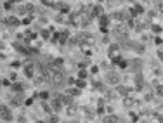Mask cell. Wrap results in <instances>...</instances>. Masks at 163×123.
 <instances>
[{"instance_id":"6da1fadb","label":"cell","mask_w":163,"mask_h":123,"mask_svg":"<svg viewBox=\"0 0 163 123\" xmlns=\"http://www.w3.org/2000/svg\"><path fill=\"white\" fill-rule=\"evenodd\" d=\"M104 80H106V83H109V85H120V75H118V71H106V75H104Z\"/></svg>"},{"instance_id":"7a4b0ae2","label":"cell","mask_w":163,"mask_h":123,"mask_svg":"<svg viewBox=\"0 0 163 123\" xmlns=\"http://www.w3.org/2000/svg\"><path fill=\"white\" fill-rule=\"evenodd\" d=\"M23 75H24V78H28V80H33V78H35V76H36L35 64H31V62L24 64V66H23Z\"/></svg>"},{"instance_id":"3957f363","label":"cell","mask_w":163,"mask_h":123,"mask_svg":"<svg viewBox=\"0 0 163 123\" xmlns=\"http://www.w3.org/2000/svg\"><path fill=\"white\" fill-rule=\"evenodd\" d=\"M12 120H14V116H12V111H11V106L2 104V121L4 123H11Z\"/></svg>"},{"instance_id":"277c9868","label":"cell","mask_w":163,"mask_h":123,"mask_svg":"<svg viewBox=\"0 0 163 123\" xmlns=\"http://www.w3.org/2000/svg\"><path fill=\"white\" fill-rule=\"evenodd\" d=\"M4 24H7L11 28H18L23 24V21L19 18H16V16H9V18H4Z\"/></svg>"},{"instance_id":"5b68a950","label":"cell","mask_w":163,"mask_h":123,"mask_svg":"<svg viewBox=\"0 0 163 123\" xmlns=\"http://www.w3.org/2000/svg\"><path fill=\"white\" fill-rule=\"evenodd\" d=\"M50 106H52L54 113H58V114H59V111H61L62 108H64V104H62V101H61V99H59L58 95H56V97H52V99H50Z\"/></svg>"},{"instance_id":"8992f818","label":"cell","mask_w":163,"mask_h":123,"mask_svg":"<svg viewBox=\"0 0 163 123\" xmlns=\"http://www.w3.org/2000/svg\"><path fill=\"white\" fill-rule=\"evenodd\" d=\"M116 94H118V95H122V97H127V95H130V92H132V88H128V87H125V85H116Z\"/></svg>"},{"instance_id":"52a82bcc","label":"cell","mask_w":163,"mask_h":123,"mask_svg":"<svg viewBox=\"0 0 163 123\" xmlns=\"http://www.w3.org/2000/svg\"><path fill=\"white\" fill-rule=\"evenodd\" d=\"M11 90H12L14 94H23V90H24V83H23L21 80H18V82H12V85H11Z\"/></svg>"},{"instance_id":"ba28073f","label":"cell","mask_w":163,"mask_h":123,"mask_svg":"<svg viewBox=\"0 0 163 123\" xmlns=\"http://www.w3.org/2000/svg\"><path fill=\"white\" fill-rule=\"evenodd\" d=\"M101 16H104V7L102 4H96L92 7V18H101Z\"/></svg>"},{"instance_id":"9c48e42d","label":"cell","mask_w":163,"mask_h":123,"mask_svg":"<svg viewBox=\"0 0 163 123\" xmlns=\"http://www.w3.org/2000/svg\"><path fill=\"white\" fill-rule=\"evenodd\" d=\"M56 9H58L61 14H70L71 12V5L66 4V2H59V4L56 5Z\"/></svg>"},{"instance_id":"30bf717a","label":"cell","mask_w":163,"mask_h":123,"mask_svg":"<svg viewBox=\"0 0 163 123\" xmlns=\"http://www.w3.org/2000/svg\"><path fill=\"white\" fill-rule=\"evenodd\" d=\"M66 94H70L71 97H80V95H82V88H78V87H68L66 88Z\"/></svg>"},{"instance_id":"8fae6325","label":"cell","mask_w":163,"mask_h":123,"mask_svg":"<svg viewBox=\"0 0 163 123\" xmlns=\"http://www.w3.org/2000/svg\"><path fill=\"white\" fill-rule=\"evenodd\" d=\"M68 38H70V30H62L61 33H59V44L61 45L68 44Z\"/></svg>"},{"instance_id":"7c38bea8","label":"cell","mask_w":163,"mask_h":123,"mask_svg":"<svg viewBox=\"0 0 163 123\" xmlns=\"http://www.w3.org/2000/svg\"><path fill=\"white\" fill-rule=\"evenodd\" d=\"M38 99L42 102H50V92H47V90H42V92H38Z\"/></svg>"},{"instance_id":"4fadbf2b","label":"cell","mask_w":163,"mask_h":123,"mask_svg":"<svg viewBox=\"0 0 163 123\" xmlns=\"http://www.w3.org/2000/svg\"><path fill=\"white\" fill-rule=\"evenodd\" d=\"M102 123H118V118H116V114H104Z\"/></svg>"},{"instance_id":"5bb4252c","label":"cell","mask_w":163,"mask_h":123,"mask_svg":"<svg viewBox=\"0 0 163 123\" xmlns=\"http://www.w3.org/2000/svg\"><path fill=\"white\" fill-rule=\"evenodd\" d=\"M88 75H90V73H88V68H80L78 73H76V78H80V80H87Z\"/></svg>"},{"instance_id":"9a60e30c","label":"cell","mask_w":163,"mask_h":123,"mask_svg":"<svg viewBox=\"0 0 163 123\" xmlns=\"http://www.w3.org/2000/svg\"><path fill=\"white\" fill-rule=\"evenodd\" d=\"M134 104H135V99H134V95L123 97V106H125V108H134Z\"/></svg>"},{"instance_id":"2e32d148","label":"cell","mask_w":163,"mask_h":123,"mask_svg":"<svg viewBox=\"0 0 163 123\" xmlns=\"http://www.w3.org/2000/svg\"><path fill=\"white\" fill-rule=\"evenodd\" d=\"M151 31H153V35H161L163 33V26L158 24V23H153L151 24Z\"/></svg>"},{"instance_id":"e0dca14e","label":"cell","mask_w":163,"mask_h":123,"mask_svg":"<svg viewBox=\"0 0 163 123\" xmlns=\"http://www.w3.org/2000/svg\"><path fill=\"white\" fill-rule=\"evenodd\" d=\"M45 121H47V123H61V118H59L58 113H52V114H49V116H47Z\"/></svg>"},{"instance_id":"ac0fdd59","label":"cell","mask_w":163,"mask_h":123,"mask_svg":"<svg viewBox=\"0 0 163 123\" xmlns=\"http://www.w3.org/2000/svg\"><path fill=\"white\" fill-rule=\"evenodd\" d=\"M132 66H135V68H134V70H135L137 73H141L142 61H141V59H132V61H130V68H132Z\"/></svg>"},{"instance_id":"d6986e66","label":"cell","mask_w":163,"mask_h":123,"mask_svg":"<svg viewBox=\"0 0 163 123\" xmlns=\"http://www.w3.org/2000/svg\"><path fill=\"white\" fill-rule=\"evenodd\" d=\"M153 44L156 45L158 49L163 47V36H161V35H154V36H153Z\"/></svg>"},{"instance_id":"ffe728a7","label":"cell","mask_w":163,"mask_h":123,"mask_svg":"<svg viewBox=\"0 0 163 123\" xmlns=\"http://www.w3.org/2000/svg\"><path fill=\"white\" fill-rule=\"evenodd\" d=\"M50 33H52V28H49V30L45 28V30L40 31V36H42L44 40H49V38H50Z\"/></svg>"},{"instance_id":"44dd1931","label":"cell","mask_w":163,"mask_h":123,"mask_svg":"<svg viewBox=\"0 0 163 123\" xmlns=\"http://www.w3.org/2000/svg\"><path fill=\"white\" fill-rule=\"evenodd\" d=\"M118 50V44H111L109 47H108V56H115V52Z\"/></svg>"},{"instance_id":"7402d4cb","label":"cell","mask_w":163,"mask_h":123,"mask_svg":"<svg viewBox=\"0 0 163 123\" xmlns=\"http://www.w3.org/2000/svg\"><path fill=\"white\" fill-rule=\"evenodd\" d=\"M75 87H78V88H82V90H84V88L87 87V80H80V78H76Z\"/></svg>"},{"instance_id":"603a6c76","label":"cell","mask_w":163,"mask_h":123,"mask_svg":"<svg viewBox=\"0 0 163 123\" xmlns=\"http://www.w3.org/2000/svg\"><path fill=\"white\" fill-rule=\"evenodd\" d=\"M99 68H101V66L92 64V66H88V73H90V75H99Z\"/></svg>"},{"instance_id":"cb8c5ba5","label":"cell","mask_w":163,"mask_h":123,"mask_svg":"<svg viewBox=\"0 0 163 123\" xmlns=\"http://www.w3.org/2000/svg\"><path fill=\"white\" fill-rule=\"evenodd\" d=\"M142 99H144V102H151L154 99V95H153V92H144V97H142Z\"/></svg>"},{"instance_id":"d4e9b609","label":"cell","mask_w":163,"mask_h":123,"mask_svg":"<svg viewBox=\"0 0 163 123\" xmlns=\"http://www.w3.org/2000/svg\"><path fill=\"white\" fill-rule=\"evenodd\" d=\"M23 66H24V64H23L21 61H12L11 62V68H14V70H19V68L23 70Z\"/></svg>"},{"instance_id":"484cf974","label":"cell","mask_w":163,"mask_h":123,"mask_svg":"<svg viewBox=\"0 0 163 123\" xmlns=\"http://www.w3.org/2000/svg\"><path fill=\"white\" fill-rule=\"evenodd\" d=\"M132 7H134V9H135V12H137V14H144V11H146V9H144V7H142L141 4H134Z\"/></svg>"},{"instance_id":"4316f807","label":"cell","mask_w":163,"mask_h":123,"mask_svg":"<svg viewBox=\"0 0 163 123\" xmlns=\"http://www.w3.org/2000/svg\"><path fill=\"white\" fill-rule=\"evenodd\" d=\"M154 94H156V95H160V97H163V83L156 85V88H154Z\"/></svg>"},{"instance_id":"83f0119b","label":"cell","mask_w":163,"mask_h":123,"mask_svg":"<svg viewBox=\"0 0 163 123\" xmlns=\"http://www.w3.org/2000/svg\"><path fill=\"white\" fill-rule=\"evenodd\" d=\"M156 57H158L160 61L163 62V49H161V47H160V49H156Z\"/></svg>"},{"instance_id":"f1b7e54d","label":"cell","mask_w":163,"mask_h":123,"mask_svg":"<svg viewBox=\"0 0 163 123\" xmlns=\"http://www.w3.org/2000/svg\"><path fill=\"white\" fill-rule=\"evenodd\" d=\"M4 9H5V11L12 9V2H4Z\"/></svg>"},{"instance_id":"f546056e","label":"cell","mask_w":163,"mask_h":123,"mask_svg":"<svg viewBox=\"0 0 163 123\" xmlns=\"http://www.w3.org/2000/svg\"><path fill=\"white\" fill-rule=\"evenodd\" d=\"M33 101H35V97H33V95H31V97H28L26 101H24V106H30V104H31V102H33Z\"/></svg>"},{"instance_id":"4dcf8cb0","label":"cell","mask_w":163,"mask_h":123,"mask_svg":"<svg viewBox=\"0 0 163 123\" xmlns=\"http://www.w3.org/2000/svg\"><path fill=\"white\" fill-rule=\"evenodd\" d=\"M158 11H160V14H161V16H163V4H161V2H160V4H158Z\"/></svg>"},{"instance_id":"1f68e13d","label":"cell","mask_w":163,"mask_h":123,"mask_svg":"<svg viewBox=\"0 0 163 123\" xmlns=\"http://www.w3.org/2000/svg\"><path fill=\"white\" fill-rule=\"evenodd\" d=\"M31 23V18H26V19H23V24H30Z\"/></svg>"},{"instance_id":"d6a6232c","label":"cell","mask_w":163,"mask_h":123,"mask_svg":"<svg viewBox=\"0 0 163 123\" xmlns=\"http://www.w3.org/2000/svg\"><path fill=\"white\" fill-rule=\"evenodd\" d=\"M18 121H19V123H26V118H24V116H19Z\"/></svg>"},{"instance_id":"836d02e7","label":"cell","mask_w":163,"mask_h":123,"mask_svg":"<svg viewBox=\"0 0 163 123\" xmlns=\"http://www.w3.org/2000/svg\"><path fill=\"white\" fill-rule=\"evenodd\" d=\"M9 2H12V4H18V2H23V0H9Z\"/></svg>"},{"instance_id":"e575fe53","label":"cell","mask_w":163,"mask_h":123,"mask_svg":"<svg viewBox=\"0 0 163 123\" xmlns=\"http://www.w3.org/2000/svg\"><path fill=\"white\" fill-rule=\"evenodd\" d=\"M33 123H47V121H44V120H36V121H33Z\"/></svg>"},{"instance_id":"d590c367","label":"cell","mask_w":163,"mask_h":123,"mask_svg":"<svg viewBox=\"0 0 163 123\" xmlns=\"http://www.w3.org/2000/svg\"><path fill=\"white\" fill-rule=\"evenodd\" d=\"M102 2H104V0H97V4H102Z\"/></svg>"},{"instance_id":"8d00e7d4","label":"cell","mask_w":163,"mask_h":123,"mask_svg":"<svg viewBox=\"0 0 163 123\" xmlns=\"http://www.w3.org/2000/svg\"><path fill=\"white\" fill-rule=\"evenodd\" d=\"M120 2H125V0H120Z\"/></svg>"},{"instance_id":"74e56055","label":"cell","mask_w":163,"mask_h":123,"mask_svg":"<svg viewBox=\"0 0 163 123\" xmlns=\"http://www.w3.org/2000/svg\"><path fill=\"white\" fill-rule=\"evenodd\" d=\"M160 2H161V0H160Z\"/></svg>"}]
</instances>
